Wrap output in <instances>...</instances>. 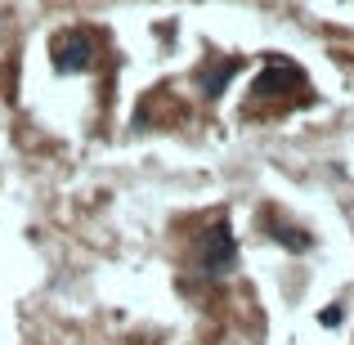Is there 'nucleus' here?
<instances>
[{
	"label": "nucleus",
	"instance_id": "f257e3e1",
	"mask_svg": "<svg viewBox=\"0 0 354 345\" xmlns=\"http://www.w3.org/2000/svg\"><path fill=\"white\" fill-rule=\"evenodd\" d=\"M198 265H202V274H211V278L234 274V265H238V242H234V233H229L225 220L202 233V242H198Z\"/></svg>",
	"mask_w": 354,
	"mask_h": 345
},
{
	"label": "nucleus",
	"instance_id": "f03ea898",
	"mask_svg": "<svg viewBox=\"0 0 354 345\" xmlns=\"http://www.w3.org/2000/svg\"><path fill=\"white\" fill-rule=\"evenodd\" d=\"M90 59H95V45H90V36H81V32H63L59 41H54V68L68 72V77L86 72V68H90Z\"/></svg>",
	"mask_w": 354,
	"mask_h": 345
},
{
	"label": "nucleus",
	"instance_id": "7ed1b4c3",
	"mask_svg": "<svg viewBox=\"0 0 354 345\" xmlns=\"http://www.w3.org/2000/svg\"><path fill=\"white\" fill-rule=\"evenodd\" d=\"M238 72V59H225V63H211V68H198V86H202V95L207 99H216V95H225V81Z\"/></svg>",
	"mask_w": 354,
	"mask_h": 345
},
{
	"label": "nucleus",
	"instance_id": "20e7f679",
	"mask_svg": "<svg viewBox=\"0 0 354 345\" xmlns=\"http://www.w3.org/2000/svg\"><path fill=\"white\" fill-rule=\"evenodd\" d=\"M278 238H283V247H292V251H310V238L296 233V229H278Z\"/></svg>",
	"mask_w": 354,
	"mask_h": 345
}]
</instances>
